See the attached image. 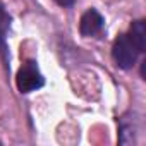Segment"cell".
Segmentation results:
<instances>
[{
    "label": "cell",
    "mask_w": 146,
    "mask_h": 146,
    "mask_svg": "<svg viewBox=\"0 0 146 146\" xmlns=\"http://www.w3.org/2000/svg\"><path fill=\"white\" fill-rule=\"evenodd\" d=\"M43 76L40 74L38 65L35 62H26L19 70H17V76H16V84L17 90L21 93H31L38 88L43 86Z\"/></svg>",
    "instance_id": "cell-2"
},
{
    "label": "cell",
    "mask_w": 146,
    "mask_h": 146,
    "mask_svg": "<svg viewBox=\"0 0 146 146\" xmlns=\"http://www.w3.org/2000/svg\"><path fill=\"white\" fill-rule=\"evenodd\" d=\"M9 26H11V17L5 12V9L0 5V52L4 53V58H5V36H7Z\"/></svg>",
    "instance_id": "cell-5"
},
{
    "label": "cell",
    "mask_w": 146,
    "mask_h": 146,
    "mask_svg": "<svg viewBox=\"0 0 146 146\" xmlns=\"http://www.w3.org/2000/svg\"><path fill=\"white\" fill-rule=\"evenodd\" d=\"M137 50L136 46L132 45L131 38L127 35H120L115 41H113V46H112V57L115 60V64L120 67V69H131L136 62V57H137Z\"/></svg>",
    "instance_id": "cell-1"
},
{
    "label": "cell",
    "mask_w": 146,
    "mask_h": 146,
    "mask_svg": "<svg viewBox=\"0 0 146 146\" xmlns=\"http://www.w3.org/2000/svg\"><path fill=\"white\" fill-rule=\"evenodd\" d=\"M132 41V45L136 46L137 52H144L146 48V23L144 21H136L131 26V31L127 35Z\"/></svg>",
    "instance_id": "cell-4"
},
{
    "label": "cell",
    "mask_w": 146,
    "mask_h": 146,
    "mask_svg": "<svg viewBox=\"0 0 146 146\" xmlns=\"http://www.w3.org/2000/svg\"><path fill=\"white\" fill-rule=\"evenodd\" d=\"M102 28H103V17L100 12H96L95 9H90L83 14L81 23H79V31L83 36H93Z\"/></svg>",
    "instance_id": "cell-3"
},
{
    "label": "cell",
    "mask_w": 146,
    "mask_h": 146,
    "mask_svg": "<svg viewBox=\"0 0 146 146\" xmlns=\"http://www.w3.org/2000/svg\"><path fill=\"white\" fill-rule=\"evenodd\" d=\"M55 2H57L58 5H64V7H67V5H72V4H74V0H55Z\"/></svg>",
    "instance_id": "cell-6"
}]
</instances>
